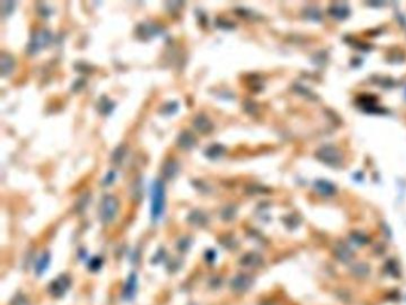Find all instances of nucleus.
Here are the masks:
<instances>
[{"label": "nucleus", "mask_w": 406, "mask_h": 305, "mask_svg": "<svg viewBox=\"0 0 406 305\" xmlns=\"http://www.w3.org/2000/svg\"><path fill=\"white\" fill-rule=\"evenodd\" d=\"M152 218L154 222H156L162 214L164 209V182L160 179L154 180L152 184Z\"/></svg>", "instance_id": "f257e3e1"}, {"label": "nucleus", "mask_w": 406, "mask_h": 305, "mask_svg": "<svg viewBox=\"0 0 406 305\" xmlns=\"http://www.w3.org/2000/svg\"><path fill=\"white\" fill-rule=\"evenodd\" d=\"M118 211V199L112 194H105L99 204V218L101 222L109 223L115 218Z\"/></svg>", "instance_id": "f03ea898"}, {"label": "nucleus", "mask_w": 406, "mask_h": 305, "mask_svg": "<svg viewBox=\"0 0 406 305\" xmlns=\"http://www.w3.org/2000/svg\"><path fill=\"white\" fill-rule=\"evenodd\" d=\"M51 41V33L48 29H40L31 35V39L27 45V53L34 55L42 50Z\"/></svg>", "instance_id": "7ed1b4c3"}, {"label": "nucleus", "mask_w": 406, "mask_h": 305, "mask_svg": "<svg viewBox=\"0 0 406 305\" xmlns=\"http://www.w3.org/2000/svg\"><path fill=\"white\" fill-rule=\"evenodd\" d=\"M317 158L330 167H338L342 165L343 156L340 150L333 146H324L317 152Z\"/></svg>", "instance_id": "20e7f679"}, {"label": "nucleus", "mask_w": 406, "mask_h": 305, "mask_svg": "<svg viewBox=\"0 0 406 305\" xmlns=\"http://www.w3.org/2000/svg\"><path fill=\"white\" fill-rule=\"evenodd\" d=\"M160 31V27L158 24H155V23H142V24L137 27L136 33H137L141 39H150L152 36H156Z\"/></svg>", "instance_id": "39448f33"}, {"label": "nucleus", "mask_w": 406, "mask_h": 305, "mask_svg": "<svg viewBox=\"0 0 406 305\" xmlns=\"http://www.w3.org/2000/svg\"><path fill=\"white\" fill-rule=\"evenodd\" d=\"M176 143H178V146L180 148H182V149H191V148L196 146L197 138L196 136H194L191 131H188V130H182V131L178 135Z\"/></svg>", "instance_id": "423d86ee"}, {"label": "nucleus", "mask_w": 406, "mask_h": 305, "mask_svg": "<svg viewBox=\"0 0 406 305\" xmlns=\"http://www.w3.org/2000/svg\"><path fill=\"white\" fill-rule=\"evenodd\" d=\"M193 127L196 128L199 132L207 133L212 130L213 124L211 123V121L208 120L206 116L203 115V113H198V115L193 118Z\"/></svg>", "instance_id": "0eeeda50"}, {"label": "nucleus", "mask_w": 406, "mask_h": 305, "mask_svg": "<svg viewBox=\"0 0 406 305\" xmlns=\"http://www.w3.org/2000/svg\"><path fill=\"white\" fill-rule=\"evenodd\" d=\"M0 69H1L2 77H7L13 72L14 69V60L12 55H10L6 51H2L1 57H0Z\"/></svg>", "instance_id": "6e6552de"}, {"label": "nucleus", "mask_w": 406, "mask_h": 305, "mask_svg": "<svg viewBox=\"0 0 406 305\" xmlns=\"http://www.w3.org/2000/svg\"><path fill=\"white\" fill-rule=\"evenodd\" d=\"M69 286V279L66 275H61L57 279H55L50 284V292L55 296H61L67 291Z\"/></svg>", "instance_id": "1a4fd4ad"}, {"label": "nucleus", "mask_w": 406, "mask_h": 305, "mask_svg": "<svg viewBox=\"0 0 406 305\" xmlns=\"http://www.w3.org/2000/svg\"><path fill=\"white\" fill-rule=\"evenodd\" d=\"M162 175L166 179L175 178L179 173V164L174 159H168L162 165Z\"/></svg>", "instance_id": "9d476101"}, {"label": "nucleus", "mask_w": 406, "mask_h": 305, "mask_svg": "<svg viewBox=\"0 0 406 305\" xmlns=\"http://www.w3.org/2000/svg\"><path fill=\"white\" fill-rule=\"evenodd\" d=\"M316 188L318 190V192H321L324 196H331L336 192V188L331 182L326 181V180H318L316 182Z\"/></svg>", "instance_id": "9b49d317"}, {"label": "nucleus", "mask_w": 406, "mask_h": 305, "mask_svg": "<svg viewBox=\"0 0 406 305\" xmlns=\"http://www.w3.org/2000/svg\"><path fill=\"white\" fill-rule=\"evenodd\" d=\"M224 147L219 143H213L211 146H208L206 149H205V155L210 159H217L219 156L223 155L224 153Z\"/></svg>", "instance_id": "f8f14e48"}, {"label": "nucleus", "mask_w": 406, "mask_h": 305, "mask_svg": "<svg viewBox=\"0 0 406 305\" xmlns=\"http://www.w3.org/2000/svg\"><path fill=\"white\" fill-rule=\"evenodd\" d=\"M97 109H98V111H99L100 113H103V115H107V113L111 112V110L114 109V103L110 101L109 98L105 97V95H103V97L99 99V101H98Z\"/></svg>", "instance_id": "ddd939ff"}, {"label": "nucleus", "mask_w": 406, "mask_h": 305, "mask_svg": "<svg viewBox=\"0 0 406 305\" xmlns=\"http://www.w3.org/2000/svg\"><path fill=\"white\" fill-rule=\"evenodd\" d=\"M330 13L332 14L336 18H344L349 14V8L343 6V5H333V6L330 8Z\"/></svg>", "instance_id": "4468645a"}, {"label": "nucleus", "mask_w": 406, "mask_h": 305, "mask_svg": "<svg viewBox=\"0 0 406 305\" xmlns=\"http://www.w3.org/2000/svg\"><path fill=\"white\" fill-rule=\"evenodd\" d=\"M188 220H190L191 223H194V224H203L204 222H206V217H205V215L202 213V211H192V213L190 214V216H188Z\"/></svg>", "instance_id": "2eb2a0df"}, {"label": "nucleus", "mask_w": 406, "mask_h": 305, "mask_svg": "<svg viewBox=\"0 0 406 305\" xmlns=\"http://www.w3.org/2000/svg\"><path fill=\"white\" fill-rule=\"evenodd\" d=\"M48 263H49V254L48 253H43V254L39 258V261H37L36 272L37 273L44 272L45 268L48 267Z\"/></svg>", "instance_id": "dca6fc26"}, {"label": "nucleus", "mask_w": 406, "mask_h": 305, "mask_svg": "<svg viewBox=\"0 0 406 305\" xmlns=\"http://www.w3.org/2000/svg\"><path fill=\"white\" fill-rule=\"evenodd\" d=\"M135 290H136V275L131 274L125 286V297L131 298L132 296L135 295Z\"/></svg>", "instance_id": "f3484780"}, {"label": "nucleus", "mask_w": 406, "mask_h": 305, "mask_svg": "<svg viewBox=\"0 0 406 305\" xmlns=\"http://www.w3.org/2000/svg\"><path fill=\"white\" fill-rule=\"evenodd\" d=\"M124 155H125V146H124V144H121V146H118L117 148H116L111 155V159H112V161H114V164H120V162L122 161V159L124 158Z\"/></svg>", "instance_id": "a211bd4d"}, {"label": "nucleus", "mask_w": 406, "mask_h": 305, "mask_svg": "<svg viewBox=\"0 0 406 305\" xmlns=\"http://www.w3.org/2000/svg\"><path fill=\"white\" fill-rule=\"evenodd\" d=\"M249 284H250V280H249V278L246 275H240V277L235 278V280L233 281V285L239 290L246 289L249 286Z\"/></svg>", "instance_id": "6ab92c4d"}, {"label": "nucleus", "mask_w": 406, "mask_h": 305, "mask_svg": "<svg viewBox=\"0 0 406 305\" xmlns=\"http://www.w3.org/2000/svg\"><path fill=\"white\" fill-rule=\"evenodd\" d=\"M13 6H14V2H13V1H2V2H1L2 17H6L7 14H10L11 12H12Z\"/></svg>", "instance_id": "aec40b11"}, {"label": "nucleus", "mask_w": 406, "mask_h": 305, "mask_svg": "<svg viewBox=\"0 0 406 305\" xmlns=\"http://www.w3.org/2000/svg\"><path fill=\"white\" fill-rule=\"evenodd\" d=\"M260 261H261V259H260L259 255H256V254H248V255H245L244 259L242 260V262L246 263V265H251V262H253L254 265H256V263H259Z\"/></svg>", "instance_id": "412c9836"}, {"label": "nucleus", "mask_w": 406, "mask_h": 305, "mask_svg": "<svg viewBox=\"0 0 406 305\" xmlns=\"http://www.w3.org/2000/svg\"><path fill=\"white\" fill-rule=\"evenodd\" d=\"M88 202H89V193L86 192V193L81 194L80 198L78 199V202H77L78 209H80V210H82V209L85 208V206H86L87 204H88Z\"/></svg>", "instance_id": "4be33fe9"}, {"label": "nucleus", "mask_w": 406, "mask_h": 305, "mask_svg": "<svg viewBox=\"0 0 406 305\" xmlns=\"http://www.w3.org/2000/svg\"><path fill=\"white\" fill-rule=\"evenodd\" d=\"M176 109H178V105H176L175 101H173V103H168L166 105H163V109H161V111L166 113V115H172L176 111Z\"/></svg>", "instance_id": "5701e85b"}, {"label": "nucleus", "mask_w": 406, "mask_h": 305, "mask_svg": "<svg viewBox=\"0 0 406 305\" xmlns=\"http://www.w3.org/2000/svg\"><path fill=\"white\" fill-rule=\"evenodd\" d=\"M115 178H116V172H115V171H110V172L107 173L105 176H104V179H103V181H101V184L105 185V186L112 184V181H114Z\"/></svg>", "instance_id": "b1692460"}, {"label": "nucleus", "mask_w": 406, "mask_h": 305, "mask_svg": "<svg viewBox=\"0 0 406 305\" xmlns=\"http://www.w3.org/2000/svg\"><path fill=\"white\" fill-rule=\"evenodd\" d=\"M11 305H29V303H28V299L25 298L24 296L18 295L17 297L13 298V301H12V303H11Z\"/></svg>", "instance_id": "393cba45"}, {"label": "nucleus", "mask_w": 406, "mask_h": 305, "mask_svg": "<svg viewBox=\"0 0 406 305\" xmlns=\"http://www.w3.org/2000/svg\"><path fill=\"white\" fill-rule=\"evenodd\" d=\"M39 12L42 14V16H44V17H48L49 14L51 13V10H50V7L48 6V5H45V4H40V6H39Z\"/></svg>", "instance_id": "a878e982"}, {"label": "nucleus", "mask_w": 406, "mask_h": 305, "mask_svg": "<svg viewBox=\"0 0 406 305\" xmlns=\"http://www.w3.org/2000/svg\"><path fill=\"white\" fill-rule=\"evenodd\" d=\"M216 24L217 27L222 28V29H229L230 27H234L233 23H229V22H225V20H223L222 18H218L216 20Z\"/></svg>", "instance_id": "bb28decb"}, {"label": "nucleus", "mask_w": 406, "mask_h": 305, "mask_svg": "<svg viewBox=\"0 0 406 305\" xmlns=\"http://www.w3.org/2000/svg\"><path fill=\"white\" fill-rule=\"evenodd\" d=\"M100 265H101V260L99 259V258H94V259L91 261V263H89V267H91L92 269H97V268H99Z\"/></svg>", "instance_id": "cd10ccee"}]
</instances>
